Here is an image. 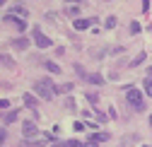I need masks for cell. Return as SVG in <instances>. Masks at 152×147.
Instances as JSON below:
<instances>
[{
	"mask_svg": "<svg viewBox=\"0 0 152 147\" xmlns=\"http://www.w3.org/2000/svg\"><path fill=\"white\" fill-rule=\"evenodd\" d=\"M34 92H36L41 99H46V101H51V99L56 97V87H53L51 80H36V82H34Z\"/></svg>",
	"mask_w": 152,
	"mask_h": 147,
	"instance_id": "cell-1",
	"label": "cell"
},
{
	"mask_svg": "<svg viewBox=\"0 0 152 147\" xmlns=\"http://www.w3.org/2000/svg\"><path fill=\"white\" fill-rule=\"evenodd\" d=\"M126 101L133 106V108H135V111H142V104H145V94H142V92L140 89H135V87H128L126 89Z\"/></svg>",
	"mask_w": 152,
	"mask_h": 147,
	"instance_id": "cell-2",
	"label": "cell"
},
{
	"mask_svg": "<svg viewBox=\"0 0 152 147\" xmlns=\"http://www.w3.org/2000/svg\"><path fill=\"white\" fill-rule=\"evenodd\" d=\"M31 36H34V44L39 46V48H48V46H53L51 39L41 31V27H34V29H31Z\"/></svg>",
	"mask_w": 152,
	"mask_h": 147,
	"instance_id": "cell-3",
	"label": "cell"
},
{
	"mask_svg": "<svg viewBox=\"0 0 152 147\" xmlns=\"http://www.w3.org/2000/svg\"><path fill=\"white\" fill-rule=\"evenodd\" d=\"M3 22H5V24H12L15 29H20V31H24V29H27V22L22 20V17H17V15H12V12H7V15L3 17Z\"/></svg>",
	"mask_w": 152,
	"mask_h": 147,
	"instance_id": "cell-4",
	"label": "cell"
},
{
	"mask_svg": "<svg viewBox=\"0 0 152 147\" xmlns=\"http://www.w3.org/2000/svg\"><path fill=\"white\" fill-rule=\"evenodd\" d=\"M22 135H24V138H34V135H39V128H36V123H34V121L22 123Z\"/></svg>",
	"mask_w": 152,
	"mask_h": 147,
	"instance_id": "cell-5",
	"label": "cell"
},
{
	"mask_svg": "<svg viewBox=\"0 0 152 147\" xmlns=\"http://www.w3.org/2000/svg\"><path fill=\"white\" fill-rule=\"evenodd\" d=\"M10 12H12V15H17V17H22V20H24V17L29 15V10H27L22 3H15V5L10 7Z\"/></svg>",
	"mask_w": 152,
	"mask_h": 147,
	"instance_id": "cell-6",
	"label": "cell"
},
{
	"mask_svg": "<svg viewBox=\"0 0 152 147\" xmlns=\"http://www.w3.org/2000/svg\"><path fill=\"white\" fill-rule=\"evenodd\" d=\"M94 22H97V20H75V22H72V27L77 29V31H85V29H89Z\"/></svg>",
	"mask_w": 152,
	"mask_h": 147,
	"instance_id": "cell-7",
	"label": "cell"
},
{
	"mask_svg": "<svg viewBox=\"0 0 152 147\" xmlns=\"http://www.w3.org/2000/svg\"><path fill=\"white\" fill-rule=\"evenodd\" d=\"M63 15H65V17H72V20H80V7H77V5H65Z\"/></svg>",
	"mask_w": 152,
	"mask_h": 147,
	"instance_id": "cell-8",
	"label": "cell"
},
{
	"mask_svg": "<svg viewBox=\"0 0 152 147\" xmlns=\"http://www.w3.org/2000/svg\"><path fill=\"white\" fill-rule=\"evenodd\" d=\"M10 46H15L17 51H24V48L29 46V39H24V36H20V39H12V41H10Z\"/></svg>",
	"mask_w": 152,
	"mask_h": 147,
	"instance_id": "cell-9",
	"label": "cell"
},
{
	"mask_svg": "<svg viewBox=\"0 0 152 147\" xmlns=\"http://www.w3.org/2000/svg\"><path fill=\"white\" fill-rule=\"evenodd\" d=\"M85 80H87L89 84H97V87H102V84H104V77H102V75H97V72H92V75H85Z\"/></svg>",
	"mask_w": 152,
	"mask_h": 147,
	"instance_id": "cell-10",
	"label": "cell"
},
{
	"mask_svg": "<svg viewBox=\"0 0 152 147\" xmlns=\"http://www.w3.org/2000/svg\"><path fill=\"white\" fill-rule=\"evenodd\" d=\"M145 58H147V53H145V51H140L138 56H135V58H133V60L128 63V68H138L140 63H145Z\"/></svg>",
	"mask_w": 152,
	"mask_h": 147,
	"instance_id": "cell-11",
	"label": "cell"
},
{
	"mask_svg": "<svg viewBox=\"0 0 152 147\" xmlns=\"http://www.w3.org/2000/svg\"><path fill=\"white\" fill-rule=\"evenodd\" d=\"M0 63H3V68H15L12 56H5V53H0Z\"/></svg>",
	"mask_w": 152,
	"mask_h": 147,
	"instance_id": "cell-12",
	"label": "cell"
},
{
	"mask_svg": "<svg viewBox=\"0 0 152 147\" xmlns=\"http://www.w3.org/2000/svg\"><path fill=\"white\" fill-rule=\"evenodd\" d=\"M22 99H24V104H27L29 108H36V97H34V94H29V92H27Z\"/></svg>",
	"mask_w": 152,
	"mask_h": 147,
	"instance_id": "cell-13",
	"label": "cell"
},
{
	"mask_svg": "<svg viewBox=\"0 0 152 147\" xmlns=\"http://www.w3.org/2000/svg\"><path fill=\"white\" fill-rule=\"evenodd\" d=\"M17 118H20V111H10V114H5L3 121H5V123H15Z\"/></svg>",
	"mask_w": 152,
	"mask_h": 147,
	"instance_id": "cell-14",
	"label": "cell"
},
{
	"mask_svg": "<svg viewBox=\"0 0 152 147\" xmlns=\"http://www.w3.org/2000/svg\"><path fill=\"white\" fill-rule=\"evenodd\" d=\"M44 68H46L48 72H53V75H58V72H61V68L56 65V63H51V60H48V63H44Z\"/></svg>",
	"mask_w": 152,
	"mask_h": 147,
	"instance_id": "cell-15",
	"label": "cell"
},
{
	"mask_svg": "<svg viewBox=\"0 0 152 147\" xmlns=\"http://www.w3.org/2000/svg\"><path fill=\"white\" fill-rule=\"evenodd\" d=\"M56 92H63V94H70V92H72V84L68 82V84H58V87H56Z\"/></svg>",
	"mask_w": 152,
	"mask_h": 147,
	"instance_id": "cell-16",
	"label": "cell"
},
{
	"mask_svg": "<svg viewBox=\"0 0 152 147\" xmlns=\"http://www.w3.org/2000/svg\"><path fill=\"white\" fill-rule=\"evenodd\" d=\"M104 27H106V29H113V27H116V17H113V15L106 17V20H104Z\"/></svg>",
	"mask_w": 152,
	"mask_h": 147,
	"instance_id": "cell-17",
	"label": "cell"
},
{
	"mask_svg": "<svg viewBox=\"0 0 152 147\" xmlns=\"http://www.w3.org/2000/svg\"><path fill=\"white\" fill-rule=\"evenodd\" d=\"M145 94L152 99V77H147V80H145Z\"/></svg>",
	"mask_w": 152,
	"mask_h": 147,
	"instance_id": "cell-18",
	"label": "cell"
},
{
	"mask_svg": "<svg viewBox=\"0 0 152 147\" xmlns=\"http://www.w3.org/2000/svg\"><path fill=\"white\" fill-rule=\"evenodd\" d=\"M85 97H87V101H89V104H97V99H99V97H97V92H87Z\"/></svg>",
	"mask_w": 152,
	"mask_h": 147,
	"instance_id": "cell-19",
	"label": "cell"
},
{
	"mask_svg": "<svg viewBox=\"0 0 152 147\" xmlns=\"http://www.w3.org/2000/svg\"><path fill=\"white\" fill-rule=\"evenodd\" d=\"M85 147H99V140H97V138L92 135V138H89V140L85 142Z\"/></svg>",
	"mask_w": 152,
	"mask_h": 147,
	"instance_id": "cell-20",
	"label": "cell"
},
{
	"mask_svg": "<svg viewBox=\"0 0 152 147\" xmlns=\"http://www.w3.org/2000/svg\"><path fill=\"white\" fill-rule=\"evenodd\" d=\"M130 34H140V24L138 22H130Z\"/></svg>",
	"mask_w": 152,
	"mask_h": 147,
	"instance_id": "cell-21",
	"label": "cell"
},
{
	"mask_svg": "<svg viewBox=\"0 0 152 147\" xmlns=\"http://www.w3.org/2000/svg\"><path fill=\"white\" fill-rule=\"evenodd\" d=\"M53 147H70V140H68V142H65V140H56Z\"/></svg>",
	"mask_w": 152,
	"mask_h": 147,
	"instance_id": "cell-22",
	"label": "cell"
},
{
	"mask_svg": "<svg viewBox=\"0 0 152 147\" xmlns=\"http://www.w3.org/2000/svg\"><path fill=\"white\" fill-rule=\"evenodd\" d=\"M5 108H10V101L7 99H0V111H5Z\"/></svg>",
	"mask_w": 152,
	"mask_h": 147,
	"instance_id": "cell-23",
	"label": "cell"
},
{
	"mask_svg": "<svg viewBox=\"0 0 152 147\" xmlns=\"http://www.w3.org/2000/svg\"><path fill=\"white\" fill-rule=\"evenodd\" d=\"M65 106H68V108H70V111H75V101H72V99H70V97H68V99H65Z\"/></svg>",
	"mask_w": 152,
	"mask_h": 147,
	"instance_id": "cell-24",
	"label": "cell"
},
{
	"mask_svg": "<svg viewBox=\"0 0 152 147\" xmlns=\"http://www.w3.org/2000/svg\"><path fill=\"white\" fill-rule=\"evenodd\" d=\"M97 121H99V123H106V114H102V111H97Z\"/></svg>",
	"mask_w": 152,
	"mask_h": 147,
	"instance_id": "cell-25",
	"label": "cell"
},
{
	"mask_svg": "<svg viewBox=\"0 0 152 147\" xmlns=\"http://www.w3.org/2000/svg\"><path fill=\"white\" fill-rule=\"evenodd\" d=\"M70 147H85V142H80V140H70Z\"/></svg>",
	"mask_w": 152,
	"mask_h": 147,
	"instance_id": "cell-26",
	"label": "cell"
},
{
	"mask_svg": "<svg viewBox=\"0 0 152 147\" xmlns=\"http://www.w3.org/2000/svg\"><path fill=\"white\" fill-rule=\"evenodd\" d=\"M5 138H7V133L3 130V128H0V145H3V142H5Z\"/></svg>",
	"mask_w": 152,
	"mask_h": 147,
	"instance_id": "cell-27",
	"label": "cell"
},
{
	"mask_svg": "<svg viewBox=\"0 0 152 147\" xmlns=\"http://www.w3.org/2000/svg\"><path fill=\"white\" fill-rule=\"evenodd\" d=\"M65 5H80V0H65Z\"/></svg>",
	"mask_w": 152,
	"mask_h": 147,
	"instance_id": "cell-28",
	"label": "cell"
},
{
	"mask_svg": "<svg viewBox=\"0 0 152 147\" xmlns=\"http://www.w3.org/2000/svg\"><path fill=\"white\" fill-rule=\"evenodd\" d=\"M147 77H152V65H150V70H147Z\"/></svg>",
	"mask_w": 152,
	"mask_h": 147,
	"instance_id": "cell-29",
	"label": "cell"
},
{
	"mask_svg": "<svg viewBox=\"0 0 152 147\" xmlns=\"http://www.w3.org/2000/svg\"><path fill=\"white\" fill-rule=\"evenodd\" d=\"M5 3H7V0H0V5H5Z\"/></svg>",
	"mask_w": 152,
	"mask_h": 147,
	"instance_id": "cell-30",
	"label": "cell"
},
{
	"mask_svg": "<svg viewBox=\"0 0 152 147\" xmlns=\"http://www.w3.org/2000/svg\"><path fill=\"white\" fill-rule=\"evenodd\" d=\"M150 128H152V116H150Z\"/></svg>",
	"mask_w": 152,
	"mask_h": 147,
	"instance_id": "cell-31",
	"label": "cell"
}]
</instances>
